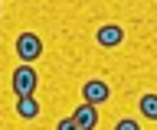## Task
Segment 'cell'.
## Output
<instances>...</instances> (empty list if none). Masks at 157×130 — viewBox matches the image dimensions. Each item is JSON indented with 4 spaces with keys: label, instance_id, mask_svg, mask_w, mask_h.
Here are the masks:
<instances>
[{
    "label": "cell",
    "instance_id": "obj_9",
    "mask_svg": "<svg viewBox=\"0 0 157 130\" xmlns=\"http://www.w3.org/2000/svg\"><path fill=\"white\" fill-rule=\"evenodd\" d=\"M56 130H78V127L72 124V117H62V120L56 124Z\"/></svg>",
    "mask_w": 157,
    "mask_h": 130
},
{
    "label": "cell",
    "instance_id": "obj_1",
    "mask_svg": "<svg viewBox=\"0 0 157 130\" xmlns=\"http://www.w3.org/2000/svg\"><path fill=\"white\" fill-rule=\"evenodd\" d=\"M17 55H20V65H33L43 55V39L36 33H20L17 36Z\"/></svg>",
    "mask_w": 157,
    "mask_h": 130
},
{
    "label": "cell",
    "instance_id": "obj_4",
    "mask_svg": "<svg viewBox=\"0 0 157 130\" xmlns=\"http://www.w3.org/2000/svg\"><path fill=\"white\" fill-rule=\"evenodd\" d=\"M72 124H75L78 130H95V124H98V107H92V104H78V107L72 111Z\"/></svg>",
    "mask_w": 157,
    "mask_h": 130
},
{
    "label": "cell",
    "instance_id": "obj_3",
    "mask_svg": "<svg viewBox=\"0 0 157 130\" xmlns=\"http://www.w3.org/2000/svg\"><path fill=\"white\" fill-rule=\"evenodd\" d=\"M108 98H111V88H108L105 78H88L85 85H82V104L98 107V104H105Z\"/></svg>",
    "mask_w": 157,
    "mask_h": 130
},
{
    "label": "cell",
    "instance_id": "obj_2",
    "mask_svg": "<svg viewBox=\"0 0 157 130\" xmlns=\"http://www.w3.org/2000/svg\"><path fill=\"white\" fill-rule=\"evenodd\" d=\"M36 85H39V78L33 72V65H17L13 69V94L17 98H33Z\"/></svg>",
    "mask_w": 157,
    "mask_h": 130
},
{
    "label": "cell",
    "instance_id": "obj_5",
    "mask_svg": "<svg viewBox=\"0 0 157 130\" xmlns=\"http://www.w3.org/2000/svg\"><path fill=\"white\" fill-rule=\"evenodd\" d=\"M95 39H98V46L111 49V46H121V42H124V30H121V26H115V23H105V26L95 33Z\"/></svg>",
    "mask_w": 157,
    "mask_h": 130
},
{
    "label": "cell",
    "instance_id": "obj_7",
    "mask_svg": "<svg viewBox=\"0 0 157 130\" xmlns=\"http://www.w3.org/2000/svg\"><path fill=\"white\" fill-rule=\"evenodd\" d=\"M137 107H141V114H144L147 120H157V94H141Z\"/></svg>",
    "mask_w": 157,
    "mask_h": 130
},
{
    "label": "cell",
    "instance_id": "obj_6",
    "mask_svg": "<svg viewBox=\"0 0 157 130\" xmlns=\"http://www.w3.org/2000/svg\"><path fill=\"white\" fill-rule=\"evenodd\" d=\"M17 114L23 120H36L39 117V101L36 98H17Z\"/></svg>",
    "mask_w": 157,
    "mask_h": 130
},
{
    "label": "cell",
    "instance_id": "obj_8",
    "mask_svg": "<svg viewBox=\"0 0 157 130\" xmlns=\"http://www.w3.org/2000/svg\"><path fill=\"white\" fill-rule=\"evenodd\" d=\"M115 130H141V127H137V120L124 117V120H118V124H115Z\"/></svg>",
    "mask_w": 157,
    "mask_h": 130
}]
</instances>
